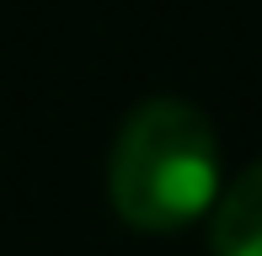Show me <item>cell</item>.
I'll return each instance as SVG.
<instances>
[{
	"instance_id": "1",
	"label": "cell",
	"mask_w": 262,
	"mask_h": 256,
	"mask_svg": "<svg viewBox=\"0 0 262 256\" xmlns=\"http://www.w3.org/2000/svg\"><path fill=\"white\" fill-rule=\"evenodd\" d=\"M113 208L139 229H177L220 197V134L204 107L150 96L128 107L107 155Z\"/></svg>"
},
{
	"instance_id": "2",
	"label": "cell",
	"mask_w": 262,
	"mask_h": 256,
	"mask_svg": "<svg viewBox=\"0 0 262 256\" xmlns=\"http://www.w3.org/2000/svg\"><path fill=\"white\" fill-rule=\"evenodd\" d=\"M214 251L220 256H262V160L235 171L214 197Z\"/></svg>"
}]
</instances>
